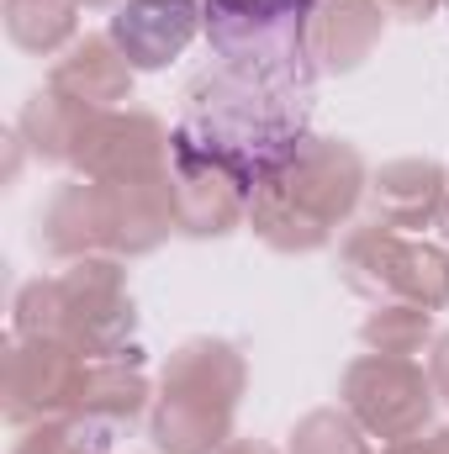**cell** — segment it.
I'll use <instances>...</instances> for the list:
<instances>
[{"instance_id": "obj_1", "label": "cell", "mask_w": 449, "mask_h": 454, "mask_svg": "<svg viewBox=\"0 0 449 454\" xmlns=\"http://www.w3.org/2000/svg\"><path fill=\"white\" fill-rule=\"evenodd\" d=\"M312 85L318 74L291 69H248V64H212L185 85L175 132L201 153L223 159L248 185H259L275 164H286L312 132Z\"/></svg>"}, {"instance_id": "obj_2", "label": "cell", "mask_w": 449, "mask_h": 454, "mask_svg": "<svg viewBox=\"0 0 449 454\" xmlns=\"http://www.w3.org/2000/svg\"><path fill=\"white\" fill-rule=\"evenodd\" d=\"M370 164L349 137H307L248 191V232L275 254H318L359 212Z\"/></svg>"}, {"instance_id": "obj_3", "label": "cell", "mask_w": 449, "mask_h": 454, "mask_svg": "<svg viewBox=\"0 0 449 454\" xmlns=\"http://www.w3.org/2000/svg\"><path fill=\"white\" fill-rule=\"evenodd\" d=\"M11 333L59 339L85 359H138V301L122 259H75L16 291Z\"/></svg>"}, {"instance_id": "obj_4", "label": "cell", "mask_w": 449, "mask_h": 454, "mask_svg": "<svg viewBox=\"0 0 449 454\" xmlns=\"http://www.w3.org/2000/svg\"><path fill=\"white\" fill-rule=\"evenodd\" d=\"M248 391V359L227 339H185L159 375L148 444L159 454H217Z\"/></svg>"}, {"instance_id": "obj_5", "label": "cell", "mask_w": 449, "mask_h": 454, "mask_svg": "<svg viewBox=\"0 0 449 454\" xmlns=\"http://www.w3.org/2000/svg\"><path fill=\"white\" fill-rule=\"evenodd\" d=\"M338 280L365 301H413L439 312L449 307V248L370 217L343 232Z\"/></svg>"}, {"instance_id": "obj_6", "label": "cell", "mask_w": 449, "mask_h": 454, "mask_svg": "<svg viewBox=\"0 0 449 454\" xmlns=\"http://www.w3.org/2000/svg\"><path fill=\"white\" fill-rule=\"evenodd\" d=\"M338 407L381 444H407L434 428V375L407 354H359L338 380Z\"/></svg>"}, {"instance_id": "obj_7", "label": "cell", "mask_w": 449, "mask_h": 454, "mask_svg": "<svg viewBox=\"0 0 449 454\" xmlns=\"http://www.w3.org/2000/svg\"><path fill=\"white\" fill-rule=\"evenodd\" d=\"M307 5L312 0H201V32L223 64L318 74L307 59Z\"/></svg>"}, {"instance_id": "obj_8", "label": "cell", "mask_w": 449, "mask_h": 454, "mask_svg": "<svg viewBox=\"0 0 449 454\" xmlns=\"http://www.w3.org/2000/svg\"><path fill=\"white\" fill-rule=\"evenodd\" d=\"M80 370H85L80 348H69L59 339H21V333H11L5 354H0V412H5V423L21 434V428H32L43 418L69 412Z\"/></svg>"}, {"instance_id": "obj_9", "label": "cell", "mask_w": 449, "mask_h": 454, "mask_svg": "<svg viewBox=\"0 0 449 454\" xmlns=\"http://www.w3.org/2000/svg\"><path fill=\"white\" fill-rule=\"evenodd\" d=\"M169 180H175V223L185 238H227V232L248 227L254 185L238 169H227L223 159L185 143L180 132H175V153H169Z\"/></svg>"}, {"instance_id": "obj_10", "label": "cell", "mask_w": 449, "mask_h": 454, "mask_svg": "<svg viewBox=\"0 0 449 454\" xmlns=\"http://www.w3.org/2000/svg\"><path fill=\"white\" fill-rule=\"evenodd\" d=\"M169 153H175V127H164L143 106H112V112H101L75 175H85V180H159V175H169Z\"/></svg>"}, {"instance_id": "obj_11", "label": "cell", "mask_w": 449, "mask_h": 454, "mask_svg": "<svg viewBox=\"0 0 449 454\" xmlns=\"http://www.w3.org/2000/svg\"><path fill=\"white\" fill-rule=\"evenodd\" d=\"M32 243L59 259V264H75V259H116V227H112V201H106V185L101 180H64L32 227Z\"/></svg>"}, {"instance_id": "obj_12", "label": "cell", "mask_w": 449, "mask_h": 454, "mask_svg": "<svg viewBox=\"0 0 449 454\" xmlns=\"http://www.w3.org/2000/svg\"><path fill=\"white\" fill-rule=\"evenodd\" d=\"M201 0H122L112 11V43L127 53V64L143 69H164L175 64L196 37H201Z\"/></svg>"}, {"instance_id": "obj_13", "label": "cell", "mask_w": 449, "mask_h": 454, "mask_svg": "<svg viewBox=\"0 0 449 454\" xmlns=\"http://www.w3.org/2000/svg\"><path fill=\"white\" fill-rule=\"evenodd\" d=\"M386 37L381 0H312L307 5V59L318 74H354Z\"/></svg>"}, {"instance_id": "obj_14", "label": "cell", "mask_w": 449, "mask_h": 454, "mask_svg": "<svg viewBox=\"0 0 449 454\" xmlns=\"http://www.w3.org/2000/svg\"><path fill=\"white\" fill-rule=\"evenodd\" d=\"M449 191V169L439 159H386L381 169H370V217L402 227V232H423L439 227Z\"/></svg>"}, {"instance_id": "obj_15", "label": "cell", "mask_w": 449, "mask_h": 454, "mask_svg": "<svg viewBox=\"0 0 449 454\" xmlns=\"http://www.w3.org/2000/svg\"><path fill=\"white\" fill-rule=\"evenodd\" d=\"M132 80H138V69L127 64V53L112 43V32H85V37H75V43L53 59V69H48V85H53V90H64L69 101L101 106V112L132 101Z\"/></svg>"}, {"instance_id": "obj_16", "label": "cell", "mask_w": 449, "mask_h": 454, "mask_svg": "<svg viewBox=\"0 0 449 454\" xmlns=\"http://www.w3.org/2000/svg\"><path fill=\"white\" fill-rule=\"evenodd\" d=\"M148 407H154V386L138 370V359H85L80 386H75V402H69V412L80 423H91V428H101V434L116 439Z\"/></svg>"}, {"instance_id": "obj_17", "label": "cell", "mask_w": 449, "mask_h": 454, "mask_svg": "<svg viewBox=\"0 0 449 454\" xmlns=\"http://www.w3.org/2000/svg\"><path fill=\"white\" fill-rule=\"evenodd\" d=\"M96 121H101V106L69 101L64 90L43 85V90L27 96V106L16 116V132H21V143H27L32 159L75 169L80 153H85V143H91V132H96Z\"/></svg>"}, {"instance_id": "obj_18", "label": "cell", "mask_w": 449, "mask_h": 454, "mask_svg": "<svg viewBox=\"0 0 449 454\" xmlns=\"http://www.w3.org/2000/svg\"><path fill=\"white\" fill-rule=\"evenodd\" d=\"M80 0H5V37L21 48V53H37V59H53L64 53L75 37H80Z\"/></svg>"}, {"instance_id": "obj_19", "label": "cell", "mask_w": 449, "mask_h": 454, "mask_svg": "<svg viewBox=\"0 0 449 454\" xmlns=\"http://www.w3.org/2000/svg\"><path fill=\"white\" fill-rule=\"evenodd\" d=\"M359 339H365L370 354H407V359H418L439 333H434V312H429V307H413V301H375V312L359 323Z\"/></svg>"}, {"instance_id": "obj_20", "label": "cell", "mask_w": 449, "mask_h": 454, "mask_svg": "<svg viewBox=\"0 0 449 454\" xmlns=\"http://www.w3.org/2000/svg\"><path fill=\"white\" fill-rule=\"evenodd\" d=\"M286 454H375V450H370V434L343 407H312L307 418H296Z\"/></svg>"}, {"instance_id": "obj_21", "label": "cell", "mask_w": 449, "mask_h": 454, "mask_svg": "<svg viewBox=\"0 0 449 454\" xmlns=\"http://www.w3.org/2000/svg\"><path fill=\"white\" fill-rule=\"evenodd\" d=\"M112 434L80 423L75 412H59V418H43L32 428H21V439L11 444V454H112Z\"/></svg>"}, {"instance_id": "obj_22", "label": "cell", "mask_w": 449, "mask_h": 454, "mask_svg": "<svg viewBox=\"0 0 449 454\" xmlns=\"http://www.w3.org/2000/svg\"><path fill=\"white\" fill-rule=\"evenodd\" d=\"M429 375H434V391H439V402H449V328H445L434 343H429Z\"/></svg>"}, {"instance_id": "obj_23", "label": "cell", "mask_w": 449, "mask_h": 454, "mask_svg": "<svg viewBox=\"0 0 449 454\" xmlns=\"http://www.w3.org/2000/svg\"><path fill=\"white\" fill-rule=\"evenodd\" d=\"M386 5V16H402V21H429V16H439L449 0H381Z\"/></svg>"}, {"instance_id": "obj_24", "label": "cell", "mask_w": 449, "mask_h": 454, "mask_svg": "<svg viewBox=\"0 0 449 454\" xmlns=\"http://www.w3.org/2000/svg\"><path fill=\"white\" fill-rule=\"evenodd\" d=\"M217 454H280V450H275V444H264V439H238V434H232Z\"/></svg>"}, {"instance_id": "obj_25", "label": "cell", "mask_w": 449, "mask_h": 454, "mask_svg": "<svg viewBox=\"0 0 449 454\" xmlns=\"http://www.w3.org/2000/svg\"><path fill=\"white\" fill-rule=\"evenodd\" d=\"M381 454H434V450H429V434H423V439H407V444H386Z\"/></svg>"}, {"instance_id": "obj_26", "label": "cell", "mask_w": 449, "mask_h": 454, "mask_svg": "<svg viewBox=\"0 0 449 454\" xmlns=\"http://www.w3.org/2000/svg\"><path fill=\"white\" fill-rule=\"evenodd\" d=\"M429 450H434V454H449V428H439V434H429Z\"/></svg>"}, {"instance_id": "obj_27", "label": "cell", "mask_w": 449, "mask_h": 454, "mask_svg": "<svg viewBox=\"0 0 449 454\" xmlns=\"http://www.w3.org/2000/svg\"><path fill=\"white\" fill-rule=\"evenodd\" d=\"M80 5H85V11H116L122 0H80Z\"/></svg>"}, {"instance_id": "obj_28", "label": "cell", "mask_w": 449, "mask_h": 454, "mask_svg": "<svg viewBox=\"0 0 449 454\" xmlns=\"http://www.w3.org/2000/svg\"><path fill=\"white\" fill-rule=\"evenodd\" d=\"M439 227H445V238H449V191H445V212H439Z\"/></svg>"}]
</instances>
